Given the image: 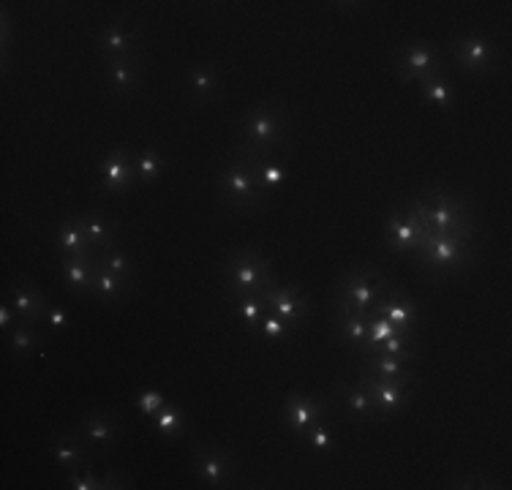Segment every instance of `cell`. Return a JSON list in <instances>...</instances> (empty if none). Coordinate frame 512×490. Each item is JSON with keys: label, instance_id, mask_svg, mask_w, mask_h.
Here are the masks:
<instances>
[{"label": "cell", "instance_id": "cell-1", "mask_svg": "<svg viewBox=\"0 0 512 490\" xmlns=\"http://www.w3.org/2000/svg\"><path fill=\"white\" fill-rule=\"evenodd\" d=\"M295 131V115L281 101H259L240 112L235 126V153L251 158L284 156Z\"/></svg>", "mask_w": 512, "mask_h": 490}, {"label": "cell", "instance_id": "cell-2", "mask_svg": "<svg viewBox=\"0 0 512 490\" xmlns=\"http://www.w3.org/2000/svg\"><path fill=\"white\" fill-rule=\"evenodd\" d=\"M256 161L259 158L232 153V156L221 161V167L213 177L218 207L229 216H251V213L262 210L270 202L262 194L259 180H256Z\"/></svg>", "mask_w": 512, "mask_h": 490}, {"label": "cell", "instance_id": "cell-3", "mask_svg": "<svg viewBox=\"0 0 512 490\" xmlns=\"http://www.w3.org/2000/svg\"><path fill=\"white\" fill-rule=\"evenodd\" d=\"M425 232H477L474 202L450 188H425L406 199Z\"/></svg>", "mask_w": 512, "mask_h": 490}, {"label": "cell", "instance_id": "cell-4", "mask_svg": "<svg viewBox=\"0 0 512 490\" xmlns=\"http://www.w3.org/2000/svg\"><path fill=\"white\" fill-rule=\"evenodd\" d=\"M414 262L431 278H453L474 265V232H425L414 248Z\"/></svg>", "mask_w": 512, "mask_h": 490}, {"label": "cell", "instance_id": "cell-5", "mask_svg": "<svg viewBox=\"0 0 512 490\" xmlns=\"http://www.w3.org/2000/svg\"><path fill=\"white\" fill-rule=\"evenodd\" d=\"M221 281L227 297L262 294L276 284L278 275L273 262L259 248H232L221 262Z\"/></svg>", "mask_w": 512, "mask_h": 490}, {"label": "cell", "instance_id": "cell-6", "mask_svg": "<svg viewBox=\"0 0 512 490\" xmlns=\"http://www.w3.org/2000/svg\"><path fill=\"white\" fill-rule=\"evenodd\" d=\"M390 286V278L379 273L374 265L344 267L333 286V303L355 308L360 314H371Z\"/></svg>", "mask_w": 512, "mask_h": 490}, {"label": "cell", "instance_id": "cell-7", "mask_svg": "<svg viewBox=\"0 0 512 490\" xmlns=\"http://www.w3.org/2000/svg\"><path fill=\"white\" fill-rule=\"evenodd\" d=\"M450 71V55L447 49H439L434 41L409 39L390 49V74L398 82H420L428 74Z\"/></svg>", "mask_w": 512, "mask_h": 490}, {"label": "cell", "instance_id": "cell-8", "mask_svg": "<svg viewBox=\"0 0 512 490\" xmlns=\"http://www.w3.org/2000/svg\"><path fill=\"white\" fill-rule=\"evenodd\" d=\"M191 469L197 482H202L205 488H232L237 482V455L224 444L216 441H194L191 444Z\"/></svg>", "mask_w": 512, "mask_h": 490}, {"label": "cell", "instance_id": "cell-9", "mask_svg": "<svg viewBox=\"0 0 512 490\" xmlns=\"http://www.w3.org/2000/svg\"><path fill=\"white\" fill-rule=\"evenodd\" d=\"M447 55H450V63L455 60V66L469 77H491L499 69V47L488 33H480V30L458 33L450 41Z\"/></svg>", "mask_w": 512, "mask_h": 490}, {"label": "cell", "instance_id": "cell-10", "mask_svg": "<svg viewBox=\"0 0 512 490\" xmlns=\"http://www.w3.org/2000/svg\"><path fill=\"white\" fill-rule=\"evenodd\" d=\"M333 406V398L319 395V392H306V390H289L281 401V422L289 436L303 441L316 422L325 420Z\"/></svg>", "mask_w": 512, "mask_h": 490}, {"label": "cell", "instance_id": "cell-11", "mask_svg": "<svg viewBox=\"0 0 512 490\" xmlns=\"http://www.w3.org/2000/svg\"><path fill=\"white\" fill-rule=\"evenodd\" d=\"M357 379L368 387L374 395L376 409H379V422L395 420L412 403L414 387H417V376L406 373V376H371V373H357Z\"/></svg>", "mask_w": 512, "mask_h": 490}, {"label": "cell", "instance_id": "cell-12", "mask_svg": "<svg viewBox=\"0 0 512 490\" xmlns=\"http://www.w3.org/2000/svg\"><path fill=\"white\" fill-rule=\"evenodd\" d=\"M262 297H265L267 311L276 314L292 330V335L311 319V311H314L311 294L297 284H286V281H276L262 292Z\"/></svg>", "mask_w": 512, "mask_h": 490}, {"label": "cell", "instance_id": "cell-13", "mask_svg": "<svg viewBox=\"0 0 512 490\" xmlns=\"http://www.w3.org/2000/svg\"><path fill=\"white\" fill-rule=\"evenodd\" d=\"M96 55L101 60H123L142 52V25L131 17H118V20L101 25L96 33Z\"/></svg>", "mask_w": 512, "mask_h": 490}, {"label": "cell", "instance_id": "cell-14", "mask_svg": "<svg viewBox=\"0 0 512 490\" xmlns=\"http://www.w3.org/2000/svg\"><path fill=\"white\" fill-rule=\"evenodd\" d=\"M99 175V194L118 196L126 194L131 188H137V169H134V150L131 147H112L96 164Z\"/></svg>", "mask_w": 512, "mask_h": 490}, {"label": "cell", "instance_id": "cell-15", "mask_svg": "<svg viewBox=\"0 0 512 490\" xmlns=\"http://www.w3.org/2000/svg\"><path fill=\"white\" fill-rule=\"evenodd\" d=\"M227 90V74L213 60H197L183 71V93L191 104H218Z\"/></svg>", "mask_w": 512, "mask_h": 490}, {"label": "cell", "instance_id": "cell-16", "mask_svg": "<svg viewBox=\"0 0 512 490\" xmlns=\"http://www.w3.org/2000/svg\"><path fill=\"white\" fill-rule=\"evenodd\" d=\"M423 235L425 226L417 221L409 202H398L390 207V213L384 218V243L395 256H412Z\"/></svg>", "mask_w": 512, "mask_h": 490}, {"label": "cell", "instance_id": "cell-17", "mask_svg": "<svg viewBox=\"0 0 512 490\" xmlns=\"http://www.w3.org/2000/svg\"><path fill=\"white\" fill-rule=\"evenodd\" d=\"M142 60L145 55H134V58L123 60H101V74L107 82L109 96L120 98V101H131L139 96L142 82H145V71H142Z\"/></svg>", "mask_w": 512, "mask_h": 490}, {"label": "cell", "instance_id": "cell-18", "mask_svg": "<svg viewBox=\"0 0 512 490\" xmlns=\"http://www.w3.org/2000/svg\"><path fill=\"white\" fill-rule=\"evenodd\" d=\"M6 300H9L11 308L17 311V316H20L22 322L44 327V314H47V308H50L52 300L33 278H28V275H17V278L11 281L9 292H6Z\"/></svg>", "mask_w": 512, "mask_h": 490}, {"label": "cell", "instance_id": "cell-19", "mask_svg": "<svg viewBox=\"0 0 512 490\" xmlns=\"http://www.w3.org/2000/svg\"><path fill=\"white\" fill-rule=\"evenodd\" d=\"M330 327L341 346L360 357L368 346V314H360L355 308H346L341 303H333L330 311Z\"/></svg>", "mask_w": 512, "mask_h": 490}, {"label": "cell", "instance_id": "cell-20", "mask_svg": "<svg viewBox=\"0 0 512 490\" xmlns=\"http://www.w3.org/2000/svg\"><path fill=\"white\" fill-rule=\"evenodd\" d=\"M330 398L344 406L346 420L379 422V409H376L374 395L368 392V387H365L360 379H352V382L338 379V382H333V392H330Z\"/></svg>", "mask_w": 512, "mask_h": 490}, {"label": "cell", "instance_id": "cell-21", "mask_svg": "<svg viewBox=\"0 0 512 490\" xmlns=\"http://www.w3.org/2000/svg\"><path fill=\"white\" fill-rule=\"evenodd\" d=\"M371 314L384 316L398 333H412L420 327V305L401 286H390Z\"/></svg>", "mask_w": 512, "mask_h": 490}, {"label": "cell", "instance_id": "cell-22", "mask_svg": "<svg viewBox=\"0 0 512 490\" xmlns=\"http://www.w3.org/2000/svg\"><path fill=\"white\" fill-rule=\"evenodd\" d=\"M82 436L90 441V447H96V450H115L123 439V422L115 412H109V409H90L77 425Z\"/></svg>", "mask_w": 512, "mask_h": 490}, {"label": "cell", "instance_id": "cell-23", "mask_svg": "<svg viewBox=\"0 0 512 490\" xmlns=\"http://www.w3.org/2000/svg\"><path fill=\"white\" fill-rule=\"evenodd\" d=\"M74 224L85 232L88 243L96 248V254H104V251H112L118 248L120 237H123V229L112 216L101 213V210H85V213H74Z\"/></svg>", "mask_w": 512, "mask_h": 490}, {"label": "cell", "instance_id": "cell-24", "mask_svg": "<svg viewBox=\"0 0 512 490\" xmlns=\"http://www.w3.org/2000/svg\"><path fill=\"white\" fill-rule=\"evenodd\" d=\"M96 259L99 256H58L60 281L77 300L93 294V281H96Z\"/></svg>", "mask_w": 512, "mask_h": 490}, {"label": "cell", "instance_id": "cell-25", "mask_svg": "<svg viewBox=\"0 0 512 490\" xmlns=\"http://www.w3.org/2000/svg\"><path fill=\"white\" fill-rule=\"evenodd\" d=\"M90 441L82 436L79 428H69V431H58L50 439V455L52 461L58 463L60 469L74 471L88 466V455H90Z\"/></svg>", "mask_w": 512, "mask_h": 490}, {"label": "cell", "instance_id": "cell-26", "mask_svg": "<svg viewBox=\"0 0 512 490\" xmlns=\"http://www.w3.org/2000/svg\"><path fill=\"white\" fill-rule=\"evenodd\" d=\"M420 88V98L423 104L434 107L436 112L442 115H450L458 104V96H455V85L450 82V71H439V74H428L417 82Z\"/></svg>", "mask_w": 512, "mask_h": 490}, {"label": "cell", "instance_id": "cell-27", "mask_svg": "<svg viewBox=\"0 0 512 490\" xmlns=\"http://www.w3.org/2000/svg\"><path fill=\"white\" fill-rule=\"evenodd\" d=\"M44 327H36V324L17 322L11 327L9 333L3 335L6 341V352L14 354L17 360H28L33 354H39L44 349Z\"/></svg>", "mask_w": 512, "mask_h": 490}, {"label": "cell", "instance_id": "cell-28", "mask_svg": "<svg viewBox=\"0 0 512 490\" xmlns=\"http://www.w3.org/2000/svg\"><path fill=\"white\" fill-rule=\"evenodd\" d=\"M52 245H55V251L58 256H99L96 254V248L88 243V237L85 232L74 224V218H63L58 226H55V232H52Z\"/></svg>", "mask_w": 512, "mask_h": 490}, {"label": "cell", "instance_id": "cell-29", "mask_svg": "<svg viewBox=\"0 0 512 490\" xmlns=\"http://www.w3.org/2000/svg\"><path fill=\"white\" fill-rule=\"evenodd\" d=\"M137 289L134 281H128V278H120V275L109 273L107 267L99 265V259H96V281H93V297H99L101 303L115 305L120 300H126L131 297Z\"/></svg>", "mask_w": 512, "mask_h": 490}, {"label": "cell", "instance_id": "cell-30", "mask_svg": "<svg viewBox=\"0 0 512 490\" xmlns=\"http://www.w3.org/2000/svg\"><path fill=\"white\" fill-rule=\"evenodd\" d=\"M169 161L158 147H142L134 150V169H137V183L139 186H153L158 183L164 172H167Z\"/></svg>", "mask_w": 512, "mask_h": 490}, {"label": "cell", "instance_id": "cell-31", "mask_svg": "<svg viewBox=\"0 0 512 490\" xmlns=\"http://www.w3.org/2000/svg\"><path fill=\"white\" fill-rule=\"evenodd\" d=\"M153 422H156V431L169 441L186 439L188 431H191V428H188L186 412H183L175 401L164 403V409L153 417Z\"/></svg>", "mask_w": 512, "mask_h": 490}, {"label": "cell", "instance_id": "cell-32", "mask_svg": "<svg viewBox=\"0 0 512 490\" xmlns=\"http://www.w3.org/2000/svg\"><path fill=\"white\" fill-rule=\"evenodd\" d=\"M256 180H259V188L262 194L270 199L273 191L284 186L289 180V169H286V158L284 156H270V158H259L256 161Z\"/></svg>", "mask_w": 512, "mask_h": 490}, {"label": "cell", "instance_id": "cell-33", "mask_svg": "<svg viewBox=\"0 0 512 490\" xmlns=\"http://www.w3.org/2000/svg\"><path fill=\"white\" fill-rule=\"evenodd\" d=\"M409 365L404 360H398L393 354L384 352H365L360 354V373H371V376H406Z\"/></svg>", "mask_w": 512, "mask_h": 490}, {"label": "cell", "instance_id": "cell-34", "mask_svg": "<svg viewBox=\"0 0 512 490\" xmlns=\"http://www.w3.org/2000/svg\"><path fill=\"white\" fill-rule=\"evenodd\" d=\"M229 305L235 308V314L246 322L251 333L259 330V324L267 314V303L262 294H240V297H229Z\"/></svg>", "mask_w": 512, "mask_h": 490}, {"label": "cell", "instance_id": "cell-35", "mask_svg": "<svg viewBox=\"0 0 512 490\" xmlns=\"http://www.w3.org/2000/svg\"><path fill=\"white\" fill-rule=\"evenodd\" d=\"M376 352L393 354V357L404 360V363H414V360L420 357V352H423V343H420L417 330H412V333H395L390 335V338H387Z\"/></svg>", "mask_w": 512, "mask_h": 490}, {"label": "cell", "instance_id": "cell-36", "mask_svg": "<svg viewBox=\"0 0 512 490\" xmlns=\"http://www.w3.org/2000/svg\"><path fill=\"white\" fill-rule=\"evenodd\" d=\"M99 265L107 267L109 273L120 275V278H128V281H134L137 284V259H134V254L131 251H126V248H112V251H104V254H99Z\"/></svg>", "mask_w": 512, "mask_h": 490}, {"label": "cell", "instance_id": "cell-37", "mask_svg": "<svg viewBox=\"0 0 512 490\" xmlns=\"http://www.w3.org/2000/svg\"><path fill=\"white\" fill-rule=\"evenodd\" d=\"M447 488L453 490H493V488H502V482L491 477V474H485V471H466V474H453L450 482H447Z\"/></svg>", "mask_w": 512, "mask_h": 490}, {"label": "cell", "instance_id": "cell-38", "mask_svg": "<svg viewBox=\"0 0 512 490\" xmlns=\"http://www.w3.org/2000/svg\"><path fill=\"white\" fill-rule=\"evenodd\" d=\"M303 441H306L311 450L322 452V455H325V452H330V450H335V433H333V428H330L327 417H325V420L316 422L314 428H311V431L303 436Z\"/></svg>", "mask_w": 512, "mask_h": 490}, {"label": "cell", "instance_id": "cell-39", "mask_svg": "<svg viewBox=\"0 0 512 490\" xmlns=\"http://www.w3.org/2000/svg\"><path fill=\"white\" fill-rule=\"evenodd\" d=\"M167 401H169L167 395H164L161 390H156V387H145V390H139L137 398H134L139 414H142V417H148V420H153V417L164 409V403Z\"/></svg>", "mask_w": 512, "mask_h": 490}, {"label": "cell", "instance_id": "cell-40", "mask_svg": "<svg viewBox=\"0 0 512 490\" xmlns=\"http://www.w3.org/2000/svg\"><path fill=\"white\" fill-rule=\"evenodd\" d=\"M71 327V319H69V311L58 303H50L47 308V314H44V333L47 335H63L69 333Z\"/></svg>", "mask_w": 512, "mask_h": 490}, {"label": "cell", "instance_id": "cell-41", "mask_svg": "<svg viewBox=\"0 0 512 490\" xmlns=\"http://www.w3.org/2000/svg\"><path fill=\"white\" fill-rule=\"evenodd\" d=\"M66 488L69 490H101V477L93 474V469L82 466V469L69 471V480H66Z\"/></svg>", "mask_w": 512, "mask_h": 490}, {"label": "cell", "instance_id": "cell-42", "mask_svg": "<svg viewBox=\"0 0 512 490\" xmlns=\"http://www.w3.org/2000/svg\"><path fill=\"white\" fill-rule=\"evenodd\" d=\"M256 335H262V338H267V341H286V338L292 335V330H289V327H286L276 314H270V311H267L262 324H259V330H256Z\"/></svg>", "mask_w": 512, "mask_h": 490}, {"label": "cell", "instance_id": "cell-43", "mask_svg": "<svg viewBox=\"0 0 512 490\" xmlns=\"http://www.w3.org/2000/svg\"><path fill=\"white\" fill-rule=\"evenodd\" d=\"M123 488H134V480L123 474V471H104L101 474V490H123Z\"/></svg>", "mask_w": 512, "mask_h": 490}, {"label": "cell", "instance_id": "cell-44", "mask_svg": "<svg viewBox=\"0 0 512 490\" xmlns=\"http://www.w3.org/2000/svg\"><path fill=\"white\" fill-rule=\"evenodd\" d=\"M17 322H20V316H17V311L11 308L9 300L3 297V305H0V333L6 335Z\"/></svg>", "mask_w": 512, "mask_h": 490}]
</instances>
